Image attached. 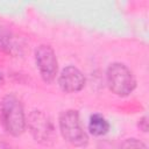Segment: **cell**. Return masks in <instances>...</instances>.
<instances>
[{"mask_svg": "<svg viewBox=\"0 0 149 149\" xmlns=\"http://www.w3.org/2000/svg\"><path fill=\"white\" fill-rule=\"evenodd\" d=\"M26 114L20 99L14 94L5 95L0 101V122L12 136H20L26 129Z\"/></svg>", "mask_w": 149, "mask_h": 149, "instance_id": "obj_1", "label": "cell"}, {"mask_svg": "<svg viewBox=\"0 0 149 149\" xmlns=\"http://www.w3.org/2000/svg\"><path fill=\"white\" fill-rule=\"evenodd\" d=\"M59 132L63 139L73 147H86L88 143V135L85 132L79 113L74 109H66L59 114L58 119Z\"/></svg>", "mask_w": 149, "mask_h": 149, "instance_id": "obj_2", "label": "cell"}, {"mask_svg": "<svg viewBox=\"0 0 149 149\" xmlns=\"http://www.w3.org/2000/svg\"><path fill=\"white\" fill-rule=\"evenodd\" d=\"M106 81L109 90L119 97L129 95L136 87L133 72L122 63H112L107 68Z\"/></svg>", "mask_w": 149, "mask_h": 149, "instance_id": "obj_3", "label": "cell"}, {"mask_svg": "<svg viewBox=\"0 0 149 149\" xmlns=\"http://www.w3.org/2000/svg\"><path fill=\"white\" fill-rule=\"evenodd\" d=\"M26 127H28L31 136L36 142L44 146H50L55 142V126L51 119L42 111H33L28 115Z\"/></svg>", "mask_w": 149, "mask_h": 149, "instance_id": "obj_4", "label": "cell"}, {"mask_svg": "<svg viewBox=\"0 0 149 149\" xmlns=\"http://www.w3.org/2000/svg\"><path fill=\"white\" fill-rule=\"evenodd\" d=\"M35 62L43 81L52 83L58 71V62L54 49L48 44L38 45L35 50Z\"/></svg>", "mask_w": 149, "mask_h": 149, "instance_id": "obj_5", "label": "cell"}, {"mask_svg": "<svg viewBox=\"0 0 149 149\" xmlns=\"http://www.w3.org/2000/svg\"><path fill=\"white\" fill-rule=\"evenodd\" d=\"M58 85L61 90L66 93L79 92L85 86V77L78 68L69 65L61 71L58 76Z\"/></svg>", "mask_w": 149, "mask_h": 149, "instance_id": "obj_6", "label": "cell"}, {"mask_svg": "<svg viewBox=\"0 0 149 149\" xmlns=\"http://www.w3.org/2000/svg\"><path fill=\"white\" fill-rule=\"evenodd\" d=\"M109 122L101 114H92L88 121V130L95 136H102L109 130Z\"/></svg>", "mask_w": 149, "mask_h": 149, "instance_id": "obj_7", "label": "cell"}, {"mask_svg": "<svg viewBox=\"0 0 149 149\" xmlns=\"http://www.w3.org/2000/svg\"><path fill=\"white\" fill-rule=\"evenodd\" d=\"M118 149H148V148L146 143H143L142 141L132 137V139H126L123 142H121Z\"/></svg>", "mask_w": 149, "mask_h": 149, "instance_id": "obj_8", "label": "cell"}, {"mask_svg": "<svg viewBox=\"0 0 149 149\" xmlns=\"http://www.w3.org/2000/svg\"><path fill=\"white\" fill-rule=\"evenodd\" d=\"M147 125H148V122H147V116H143V118H141L140 120H139V127L142 129V132H147Z\"/></svg>", "mask_w": 149, "mask_h": 149, "instance_id": "obj_9", "label": "cell"}, {"mask_svg": "<svg viewBox=\"0 0 149 149\" xmlns=\"http://www.w3.org/2000/svg\"><path fill=\"white\" fill-rule=\"evenodd\" d=\"M0 149H12L8 144H5V143H1L0 144Z\"/></svg>", "mask_w": 149, "mask_h": 149, "instance_id": "obj_10", "label": "cell"}, {"mask_svg": "<svg viewBox=\"0 0 149 149\" xmlns=\"http://www.w3.org/2000/svg\"><path fill=\"white\" fill-rule=\"evenodd\" d=\"M2 80H3V78H2V74H1V72H0V85H1Z\"/></svg>", "mask_w": 149, "mask_h": 149, "instance_id": "obj_11", "label": "cell"}]
</instances>
